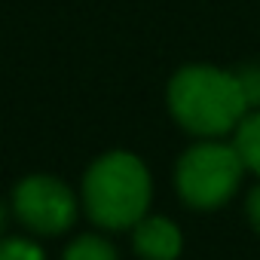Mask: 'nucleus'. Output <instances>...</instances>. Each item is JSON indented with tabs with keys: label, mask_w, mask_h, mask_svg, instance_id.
I'll list each match as a JSON object with an SVG mask.
<instances>
[{
	"label": "nucleus",
	"mask_w": 260,
	"mask_h": 260,
	"mask_svg": "<svg viewBox=\"0 0 260 260\" xmlns=\"http://www.w3.org/2000/svg\"><path fill=\"white\" fill-rule=\"evenodd\" d=\"M239 83H242V92H245L248 104L260 101V71H245V74L239 77Z\"/></svg>",
	"instance_id": "obj_9"
},
{
	"label": "nucleus",
	"mask_w": 260,
	"mask_h": 260,
	"mask_svg": "<svg viewBox=\"0 0 260 260\" xmlns=\"http://www.w3.org/2000/svg\"><path fill=\"white\" fill-rule=\"evenodd\" d=\"M64 260H116V254H113V248H110L104 239L86 236V239H77V242L68 248Z\"/></svg>",
	"instance_id": "obj_7"
},
{
	"label": "nucleus",
	"mask_w": 260,
	"mask_h": 260,
	"mask_svg": "<svg viewBox=\"0 0 260 260\" xmlns=\"http://www.w3.org/2000/svg\"><path fill=\"white\" fill-rule=\"evenodd\" d=\"M0 260H43V254L37 245L13 239V242H0Z\"/></svg>",
	"instance_id": "obj_8"
},
{
	"label": "nucleus",
	"mask_w": 260,
	"mask_h": 260,
	"mask_svg": "<svg viewBox=\"0 0 260 260\" xmlns=\"http://www.w3.org/2000/svg\"><path fill=\"white\" fill-rule=\"evenodd\" d=\"M16 214L22 217L25 226L52 236L74 223L77 205L64 184L52 178H28L16 190Z\"/></svg>",
	"instance_id": "obj_4"
},
{
	"label": "nucleus",
	"mask_w": 260,
	"mask_h": 260,
	"mask_svg": "<svg viewBox=\"0 0 260 260\" xmlns=\"http://www.w3.org/2000/svg\"><path fill=\"white\" fill-rule=\"evenodd\" d=\"M242 159L236 147L223 144H199L193 147L178 166V187L181 196L196 208L220 205L242 178Z\"/></svg>",
	"instance_id": "obj_3"
},
{
	"label": "nucleus",
	"mask_w": 260,
	"mask_h": 260,
	"mask_svg": "<svg viewBox=\"0 0 260 260\" xmlns=\"http://www.w3.org/2000/svg\"><path fill=\"white\" fill-rule=\"evenodd\" d=\"M236 153L245 169L260 172V113H251L236 135Z\"/></svg>",
	"instance_id": "obj_6"
},
{
	"label": "nucleus",
	"mask_w": 260,
	"mask_h": 260,
	"mask_svg": "<svg viewBox=\"0 0 260 260\" xmlns=\"http://www.w3.org/2000/svg\"><path fill=\"white\" fill-rule=\"evenodd\" d=\"M150 202V178L128 153H110L86 175V205L95 223L122 230L141 220Z\"/></svg>",
	"instance_id": "obj_2"
},
{
	"label": "nucleus",
	"mask_w": 260,
	"mask_h": 260,
	"mask_svg": "<svg viewBox=\"0 0 260 260\" xmlns=\"http://www.w3.org/2000/svg\"><path fill=\"white\" fill-rule=\"evenodd\" d=\"M135 248L144 260H175L181 251V233L166 217H150L138 223Z\"/></svg>",
	"instance_id": "obj_5"
},
{
	"label": "nucleus",
	"mask_w": 260,
	"mask_h": 260,
	"mask_svg": "<svg viewBox=\"0 0 260 260\" xmlns=\"http://www.w3.org/2000/svg\"><path fill=\"white\" fill-rule=\"evenodd\" d=\"M175 119L196 135H223L242 119L248 98L239 77L214 68H184L169 86Z\"/></svg>",
	"instance_id": "obj_1"
},
{
	"label": "nucleus",
	"mask_w": 260,
	"mask_h": 260,
	"mask_svg": "<svg viewBox=\"0 0 260 260\" xmlns=\"http://www.w3.org/2000/svg\"><path fill=\"white\" fill-rule=\"evenodd\" d=\"M248 211H251L254 226L260 230V190H254V193H251V199H248Z\"/></svg>",
	"instance_id": "obj_10"
},
{
	"label": "nucleus",
	"mask_w": 260,
	"mask_h": 260,
	"mask_svg": "<svg viewBox=\"0 0 260 260\" xmlns=\"http://www.w3.org/2000/svg\"><path fill=\"white\" fill-rule=\"evenodd\" d=\"M0 230H4V208H0Z\"/></svg>",
	"instance_id": "obj_11"
}]
</instances>
